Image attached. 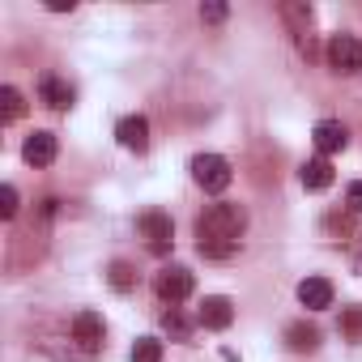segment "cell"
Masks as SVG:
<instances>
[{
    "instance_id": "cell-23",
    "label": "cell",
    "mask_w": 362,
    "mask_h": 362,
    "mask_svg": "<svg viewBox=\"0 0 362 362\" xmlns=\"http://www.w3.org/2000/svg\"><path fill=\"white\" fill-rule=\"evenodd\" d=\"M201 18L205 22H226V5H201Z\"/></svg>"
},
{
    "instance_id": "cell-4",
    "label": "cell",
    "mask_w": 362,
    "mask_h": 362,
    "mask_svg": "<svg viewBox=\"0 0 362 362\" xmlns=\"http://www.w3.org/2000/svg\"><path fill=\"white\" fill-rule=\"evenodd\" d=\"M136 230H141V239H145V247H149L153 256H166L170 243H175V226H170V218L158 214V209L141 214V218H136Z\"/></svg>"
},
{
    "instance_id": "cell-24",
    "label": "cell",
    "mask_w": 362,
    "mask_h": 362,
    "mask_svg": "<svg viewBox=\"0 0 362 362\" xmlns=\"http://www.w3.org/2000/svg\"><path fill=\"white\" fill-rule=\"evenodd\" d=\"M47 9L52 13H64V9H73V0H47Z\"/></svg>"
},
{
    "instance_id": "cell-19",
    "label": "cell",
    "mask_w": 362,
    "mask_h": 362,
    "mask_svg": "<svg viewBox=\"0 0 362 362\" xmlns=\"http://www.w3.org/2000/svg\"><path fill=\"white\" fill-rule=\"evenodd\" d=\"M132 362H162V341L158 337H141L132 345Z\"/></svg>"
},
{
    "instance_id": "cell-14",
    "label": "cell",
    "mask_w": 362,
    "mask_h": 362,
    "mask_svg": "<svg viewBox=\"0 0 362 362\" xmlns=\"http://www.w3.org/2000/svg\"><path fill=\"white\" fill-rule=\"evenodd\" d=\"M298 179H303L307 192H324V188L332 184V162H328V158H311V162H303Z\"/></svg>"
},
{
    "instance_id": "cell-21",
    "label": "cell",
    "mask_w": 362,
    "mask_h": 362,
    "mask_svg": "<svg viewBox=\"0 0 362 362\" xmlns=\"http://www.w3.org/2000/svg\"><path fill=\"white\" fill-rule=\"evenodd\" d=\"M0 218H18V188L13 184L0 188Z\"/></svg>"
},
{
    "instance_id": "cell-2",
    "label": "cell",
    "mask_w": 362,
    "mask_h": 362,
    "mask_svg": "<svg viewBox=\"0 0 362 362\" xmlns=\"http://www.w3.org/2000/svg\"><path fill=\"white\" fill-rule=\"evenodd\" d=\"M192 179L205 188V192H226L230 188V179H235V170H230V162L222 158V153H197L192 158Z\"/></svg>"
},
{
    "instance_id": "cell-13",
    "label": "cell",
    "mask_w": 362,
    "mask_h": 362,
    "mask_svg": "<svg viewBox=\"0 0 362 362\" xmlns=\"http://www.w3.org/2000/svg\"><path fill=\"white\" fill-rule=\"evenodd\" d=\"M298 303H303L307 311L332 307V281H328V277H303V281H298Z\"/></svg>"
},
{
    "instance_id": "cell-9",
    "label": "cell",
    "mask_w": 362,
    "mask_h": 362,
    "mask_svg": "<svg viewBox=\"0 0 362 362\" xmlns=\"http://www.w3.org/2000/svg\"><path fill=\"white\" fill-rule=\"evenodd\" d=\"M311 141H315L320 158H328V153H341V149L349 145V132H345L341 119H320V124L311 128Z\"/></svg>"
},
{
    "instance_id": "cell-15",
    "label": "cell",
    "mask_w": 362,
    "mask_h": 362,
    "mask_svg": "<svg viewBox=\"0 0 362 362\" xmlns=\"http://www.w3.org/2000/svg\"><path fill=\"white\" fill-rule=\"evenodd\" d=\"M286 341H290L294 354H311V349L320 345V332H315L311 324H290V328H286Z\"/></svg>"
},
{
    "instance_id": "cell-11",
    "label": "cell",
    "mask_w": 362,
    "mask_h": 362,
    "mask_svg": "<svg viewBox=\"0 0 362 362\" xmlns=\"http://www.w3.org/2000/svg\"><path fill=\"white\" fill-rule=\"evenodd\" d=\"M39 98H43L52 111H69V107H73V86H69L64 77H56V73H43V77H39Z\"/></svg>"
},
{
    "instance_id": "cell-5",
    "label": "cell",
    "mask_w": 362,
    "mask_h": 362,
    "mask_svg": "<svg viewBox=\"0 0 362 362\" xmlns=\"http://www.w3.org/2000/svg\"><path fill=\"white\" fill-rule=\"evenodd\" d=\"M192 286H197V281H192V273H188L184 264H166V269L153 277L158 298H162V303H170V307H175V303H184V298L192 294Z\"/></svg>"
},
{
    "instance_id": "cell-20",
    "label": "cell",
    "mask_w": 362,
    "mask_h": 362,
    "mask_svg": "<svg viewBox=\"0 0 362 362\" xmlns=\"http://www.w3.org/2000/svg\"><path fill=\"white\" fill-rule=\"evenodd\" d=\"M162 324H166V328H170V337H179V341H188V337H192V324L184 320V311H175V307L162 315Z\"/></svg>"
},
{
    "instance_id": "cell-16",
    "label": "cell",
    "mask_w": 362,
    "mask_h": 362,
    "mask_svg": "<svg viewBox=\"0 0 362 362\" xmlns=\"http://www.w3.org/2000/svg\"><path fill=\"white\" fill-rule=\"evenodd\" d=\"M22 111H26L22 90H18V86H5V90H0V119L13 124V119H22Z\"/></svg>"
},
{
    "instance_id": "cell-6",
    "label": "cell",
    "mask_w": 362,
    "mask_h": 362,
    "mask_svg": "<svg viewBox=\"0 0 362 362\" xmlns=\"http://www.w3.org/2000/svg\"><path fill=\"white\" fill-rule=\"evenodd\" d=\"M281 18L290 22V35H294V43H298L307 56H315V39H311L315 13H311V5H298V0H286V5H281Z\"/></svg>"
},
{
    "instance_id": "cell-18",
    "label": "cell",
    "mask_w": 362,
    "mask_h": 362,
    "mask_svg": "<svg viewBox=\"0 0 362 362\" xmlns=\"http://www.w3.org/2000/svg\"><path fill=\"white\" fill-rule=\"evenodd\" d=\"M341 337L345 341H362V307H345L341 311Z\"/></svg>"
},
{
    "instance_id": "cell-10",
    "label": "cell",
    "mask_w": 362,
    "mask_h": 362,
    "mask_svg": "<svg viewBox=\"0 0 362 362\" xmlns=\"http://www.w3.org/2000/svg\"><path fill=\"white\" fill-rule=\"evenodd\" d=\"M197 320H201L205 328H214V332H222V328H230V324H235V303H230L226 294H209V298L201 303V311H197Z\"/></svg>"
},
{
    "instance_id": "cell-3",
    "label": "cell",
    "mask_w": 362,
    "mask_h": 362,
    "mask_svg": "<svg viewBox=\"0 0 362 362\" xmlns=\"http://www.w3.org/2000/svg\"><path fill=\"white\" fill-rule=\"evenodd\" d=\"M324 56H328V69L341 73V77H354L362 69V43L354 35H332L328 47H324Z\"/></svg>"
},
{
    "instance_id": "cell-17",
    "label": "cell",
    "mask_w": 362,
    "mask_h": 362,
    "mask_svg": "<svg viewBox=\"0 0 362 362\" xmlns=\"http://www.w3.org/2000/svg\"><path fill=\"white\" fill-rule=\"evenodd\" d=\"M107 281H111V290H119V294H128V290L136 286V273H132V264H124V260H115V264L107 269Z\"/></svg>"
},
{
    "instance_id": "cell-22",
    "label": "cell",
    "mask_w": 362,
    "mask_h": 362,
    "mask_svg": "<svg viewBox=\"0 0 362 362\" xmlns=\"http://www.w3.org/2000/svg\"><path fill=\"white\" fill-rule=\"evenodd\" d=\"M345 201H349V209H354V214H362V179H358V184H349Z\"/></svg>"
},
{
    "instance_id": "cell-1",
    "label": "cell",
    "mask_w": 362,
    "mask_h": 362,
    "mask_svg": "<svg viewBox=\"0 0 362 362\" xmlns=\"http://www.w3.org/2000/svg\"><path fill=\"white\" fill-rule=\"evenodd\" d=\"M243 230H247V209L235 205V201H218V205H209V209L201 214V222H197V247H201V256H209V260H226V256L239 252Z\"/></svg>"
},
{
    "instance_id": "cell-7",
    "label": "cell",
    "mask_w": 362,
    "mask_h": 362,
    "mask_svg": "<svg viewBox=\"0 0 362 362\" xmlns=\"http://www.w3.org/2000/svg\"><path fill=\"white\" fill-rule=\"evenodd\" d=\"M103 337H107V324H103L98 311H77L73 315V341L81 345V354H98Z\"/></svg>"
},
{
    "instance_id": "cell-8",
    "label": "cell",
    "mask_w": 362,
    "mask_h": 362,
    "mask_svg": "<svg viewBox=\"0 0 362 362\" xmlns=\"http://www.w3.org/2000/svg\"><path fill=\"white\" fill-rule=\"evenodd\" d=\"M115 141H119L124 149H132V153H145V149H149V119H145V115H124V119L115 124Z\"/></svg>"
},
{
    "instance_id": "cell-12",
    "label": "cell",
    "mask_w": 362,
    "mask_h": 362,
    "mask_svg": "<svg viewBox=\"0 0 362 362\" xmlns=\"http://www.w3.org/2000/svg\"><path fill=\"white\" fill-rule=\"evenodd\" d=\"M56 153H60V145H56V136H52V132H30V136H26V145H22V158H26L30 166H52V162H56Z\"/></svg>"
}]
</instances>
